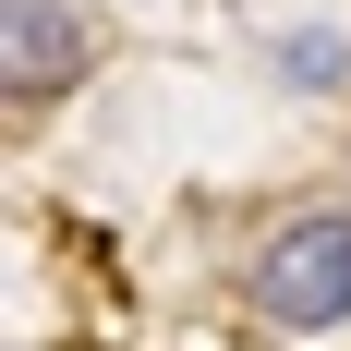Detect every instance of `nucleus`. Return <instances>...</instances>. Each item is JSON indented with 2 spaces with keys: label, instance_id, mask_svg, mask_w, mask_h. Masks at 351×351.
Instances as JSON below:
<instances>
[{
  "label": "nucleus",
  "instance_id": "1",
  "mask_svg": "<svg viewBox=\"0 0 351 351\" xmlns=\"http://www.w3.org/2000/svg\"><path fill=\"white\" fill-rule=\"evenodd\" d=\"M243 303H254V327H279V339L351 327V206L279 218V230L254 243V267H243Z\"/></svg>",
  "mask_w": 351,
  "mask_h": 351
},
{
  "label": "nucleus",
  "instance_id": "2",
  "mask_svg": "<svg viewBox=\"0 0 351 351\" xmlns=\"http://www.w3.org/2000/svg\"><path fill=\"white\" fill-rule=\"evenodd\" d=\"M0 25H12V49H0V61H12V97H61L73 73H85V12H73V0H0Z\"/></svg>",
  "mask_w": 351,
  "mask_h": 351
}]
</instances>
